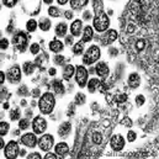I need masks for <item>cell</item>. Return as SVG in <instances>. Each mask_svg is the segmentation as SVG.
<instances>
[{
	"label": "cell",
	"mask_w": 159,
	"mask_h": 159,
	"mask_svg": "<svg viewBox=\"0 0 159 159\" xmlns=\"http://www.w3.org/2000/svg\"><path fill=\"white\" fill-rule=\"evenodd\" d=\"M54 105H55V99H54V95L52 92H44V94L40 98L38 107H40V111L42 114L50 115L54 109Z\"/></svg>",
	"instance_id": "obj_1"
},
{
	"label": "cell",
	"mask_w": 159,
	"mask_h": 159,
	"mask_svg": "<svg viewBox=\"0 0 159 159\" xmlns=\"http://www.w3.org/2000/svg\"><path fill=\"white\" fill-rule=\"evenodd\" d=\"M94 27H95V30L99 31V32H104L107 30V27L110 25V21H109V17L107 15L104 13V11H101V10H98L96 11V15L94 17Z\"/></svg>",
	"instance_id": "obj_2"
},
{
	"label": "cell",
	"mask_w": 159,
	"mask_h": 159,
	"mask_svg": "<svg viewBox=\"0 0 159 159\" xmlns=\"http://www.w3.org/2000/svg\"><path fill=\"white\" fill-rule=\"evenodd\" d=\"M100 55H101L100 48L98 47V46H91L90 48H88V51L85 52V54H84L83 62H84V64L90 65V64H92L94 62L99 61Z\"/></svg>",
	"instance_id": "obj_3"
},
{
	"label": "cell",
	"mask_w": 159,
	"mask_h": 159,
	"mask_svg": "<svg viewBox=\"0 0 159 159\" xmlns=\"http://www.w3.org/2000/svg\"><path fill=\"white\" fill-rule=\"evenodd\" d=\"M75 80L80 88H84L87 85L88 81V70L83 67V65H78L75 70Z\"/></svg>",
	"instance_id": "obj_4"
},
{
	"label": "cell",
	"mask_w": 159,
	"mask_h": 159,
	"mask_svg": "<svg viewBox=\"0 0 159 159\" xmlns=\"http://www.w3.org/2000/svg\"><path fill=\"white\" fill-rule=\"evenodd\" d=\"M14 44L16 46V48L20 51V52H25L26 47H27V37L24 32H17L14 36V40H13Z\"/></svg>",
	"instance_id": "obj_5"
},
{
	"label": "cell",
	"mask_w": 159,
	"mask_h": 159,
	"mask_svg": "<svg viewBox=\"0 0 159 159\" xmlns=\"http://www.w3.org/2000/svg\"><path fill=\"white\" fill-rule=\"evenodd\" d=\"M32 128L36 135H41L46 131V128H47V121L41 116H36L32 122Z\"/></svg>",
	"instance_id": "obj_6"
},
{
	"label": "cell",
	"mask_w": 159,
	"mask_h": 159,
	"mask_svg": "<svg viewBox=\"0 0 159 159\" xmlns=\"http://www.w3.org/2000/svg\"><path fill=\"white\" fill-rule=\"evenodd\" d=\"M53 144H54V138H53L52 135H43L38 139V146L44 152L51 151V148L53 147Z\"/></svg>",
	"instance_id": "obj_7"
},
{
	"label": "cell",
	"mask_w": 159,
	"mask_h": 159,
	"mask_svg": "<svg viewBox=\"0 0 159 159\" xmlns=\"http://www.w3.org/2000/svg\"><path fill=\"white\" fill-rule=\"evenodd\" d=\"M18 154H20V151H18V146L15 141H10L5 146V157L7 159H15Z\"/></svg>",
	"instance_id": "obj_8"
},
{
	"label": "cell",
	"mask_w": 159,
	"mask_h": 159,
	"mask_svg": "<svg viewBox=\"0 0 159 159\" xmlns=\"http://www.w3.org/2000/svg\"><path fill=\"white\" fill-rule=\"evenodd\" d=\"M6 78H7V80L10 81L11 84L18 83L21 80V70H20V68H18L17 65L10 68L7 70V73H6Z\"/></svg>",
	"instance_id": "obj_9"
},
{
	"label": "cell",
	"mask_w": 159,
	"mask_h": 159,
	"mask_svg": "<svg viewBox=\"0 0 159 159\" xmlns=\"http://www.w3.org/2000/svg\"><path fill=\"white\" fill-rule=\"evenodd\" d=\"M110 146L114 151L118 152V151H122L124 147H125V139L121 135H115L111 137V141H110Z\"/></svg>",
	"instance_id": "obj_10"
},
{
	"label": "cell",
	"mask_w": 159,
	"mask_h": 159,
	"mask_svg": "<svg viewBox=\"0 0 159 159\" xmlns=\"http://www.w3.org/2000/svg\"><path fill=\"white\" fill-rule=\"evenodd\" d=\"M21 142L27 146V147H31L33 148L36 144H37V138L33 133H25L22 137H21Z\"/></svg>",
	"instance_id": "obj_11"
},
{
	"label": "cell",
	"mask_w": 159,
	"mask_h": 159,
	"mask_svg": "<svg viewBox=\"0 0 159 159\" xmlns=\"http://www.w3.org/2000/svg\"><path fill=\"white\" fill-rule=\"evenodd\" d=\"M95 72L98 73V75L101 77V78H105L109 75V73H110V69L107 67V64L105 62H99L96 64V67H95Z\"/></svg>",
	"instance_id": "obj_12"
},
{
	"label": "cell",
	"mask_w": 159,
	"mask_h": 159,
	"mask_svg": "<svg viewBox=\"0 0 159 159\" xmlns=\"http://www.w3.org/2000/svg\"><path fill=\"white\" fill-rule=\"evenodd\" d=\"M139 84H141V77H139V74L138 73L129 74V77H128V85L131 88H138Z\"/></svg>",
	"instance_id": "obj_13"
},
{
	"label": "cell",
	"mask_w": 159,
	"mask_h": 159,
	"mask_svg": "<svg viewBox=\"0 0 159 159\" xmlns=\"http://www.w3.org/2000/svg\"><path fill=\"white\" fill-rule=\"evenodd\" d=\"M92 37H94V30H92L91 26H87L85 29L83 31V37H81V42L85 43V42H89L92 40Z\"/></svg>",
	"instance_id": "obj_14"
},
{
	"label": "cell",
	"mask_w": 159,
	"mask_h": 159,
	"mask_svg": "<svg viewBox=\"0 0 159 159\" xmlns=\"http://www.w3.org/2000/svg\"><path fill=\"white\" fill-rule=\"evenodd\" d=\"M81 30H83V22L80 20H75L70 26V32L73 36H80Z\"/></svg>",
	"instance_id": "obj_15"
},
{
	"label": "cell",
	"mask_w": 159,
	"mask_h": 159,
	"mask_svg": "<svg viewBox=\"0 0 159 159\" xmlns=\"http://www.w3.org/2000/svg\"><path fill=\"white\" fill-rule=\"evenodd\" d=\"M68 152H69V147H68L67 143L61 142V143H58L57 146H55V154H57V155L64 157Z\"/></svg>",
	"instance_id": "obj_16"
},
{
	"label": "cell",
	"mask_w": 159,
	"mask_h": 159,
	"mask_svg": "<svg viewBox=\"0 0 159 159\" xmlns=\"http://www.w3.org/2000/svg\"><path fill=\"white\" fill-rule=\"evenodd\" d=\"M74 73H75V67L72 65V64H67L64 67V69H63V78L69 80L74 75Z\"/></svg>",
	"instance_id": "obj_17"
},
{
	"label": "cell",
	"mask_w": 159,
	"mask_h": 159,
	"mask_svg": "<svg viewBox=\"0 0 159 159\" xmlns=\"http://www.w3.org/2000/svg\"><path fill=\"white\" fill-rule=\"evenodd\" d=\"M70 128H72V125H70V122H68V121H67V122H64V124H62L59 126V128H58V135L62 136V137L68 136L70 133Z\"/></svg>",
	"instance_id": "obj_18"
},
{
	"label": "cell",
	"mask_w": 159,
	"mask_h": 159,
	"mask_svg": "<svg viewBox=\"0 0 159 159\" xmlns=\"http://www.w3.org/2000/svg\"><path fill=\"white\" fill-rule=\"evenodd\" d=\"M117 38V31L116 30H110L106 32L105 37H104V44H107V43H112L114 41H116Z\"/></svg>",
	"instance_id": "obj_19"
},
{
	"label": "cell",
	"mask_w": 159,
	"mask_h": 159,
	"mask_svg": "<svg viewBox=\"0 0 159 159\" xmlns=\"http://www.w3.org/2000/svg\"><path fill=\"white\" fill-rule=\"evenodd\" d=\"M63 47H64V44L61 41H58V40H53L50 43V50L52 52H54V53H59L63 50Z\"/></svg>",
	"instance_id": "obj_20"
},
{
	"label": "cell",
	"mask_w": 159,
	"mask_h": 159,
	"mask_svg": "<svg viewBox=\"0 0 159 159\" xmlns=\"http://www.w3.org/2000/svg\"><path fill=\"white\" fill-rule=\"evenodd\" d=\"M67 30H68L67 24L61 22L57 25V27H55V35L58 37H63V36H65V33H67Z\"/></svg>",
	"instance_id": "obj_21"
},
{
	"label": "cell",
	"mask_w": 159,
	"mask_h": 159,
	"mask_svg": "<svg viewBox=\"0 0 159 159\" xmlns=\"http://www.w3.org/2000/svg\"><path fill=\"white\" fill-rule=\"evenodd\" d=\"M100 84H101V81H100L99 79H96V78L90 79V80H89V84H88L89 91H90V92H95V91H96V89L100 87Z\"/></svg>",
	"instance_id": "obj_22"
},
{
	"label": "cell",
	"mask_w": 159,
	"mask_h": 159,
	"mask_svg": "<svg viewBox=\"0 0 159 159\" xmlns=\"http://www.w3.org/2000/svg\"><path fill=\"white\" fill-rule=\"evenodd\" d=\"M53 90H54L55 94H58V95H61V94H63V92H64V85L62 84L61 80L55 79L53 81Z\"/></svg>",
	"instance_id": "obj_23"
},
{
	"label": "cell",
	"mask_w": 159,
	"mask_h": 159,
	"mask_svg": "<svg viewBox=\"0 0 159 159\" xmlns=\"http://www.w3.org/2000/svg\"><path fill=\"white\" fill-rule=\"evenodd\" d=\"M51 25H52V22H51L50 18H47V17H42L40 20V29L42 31H48L51 29Z\"/></svg>",
	"instance_id": "obj_24"
},
{
	"label": "cell",
	"mask_w": 159,
	"mask_h": 159,
	"mask_svg": "<svg viewBox=\"0 0 159 159\" xmlns=\"http://www.w3.org/2000/svg\"><path fill=\"white\" fill-rule=\"evenodd\" d=\"M85 5H88V0H70V6L74 10L84 7Z\"/></svg>",
	"instance_id": "obj_25"
},
{
	"label": "cell",
	"mask_w": 159,
	"mask_h": 159,
	"mask_svg": "<svg viewBox=\"0 0 159 159\" xmlns=\"http://www.w3.org/2000/svg\"><path fill=\"white\" fill-rule=\"evenodd\" d=\"M22 69H24V72H25L26 75H31V74L35 72V64L31 63V62H26V63H24V65H22Z\"/></svg>",
	"instance_id": "obj_26"
},
{
	"label": "cell",
	"mask_w": 159,
	"mask_h": 159,
	"mask_svg": "<svg viewBox=\"0 0 159 159\" xmlns=\"http://www.w3.org/2000/svg\"><path fill=\"white\" fill-rule=\"evenodd\" d=\"M73 52L74 54H77V55H80L84 53V43L83 42H78L74 44V47H73Z\"/></svg>",
	"instance_id": "obj_27"
},
{
	"label": "cell",
	"mask_w": 159,
	"mask_h": 159,
	"mask_svg": "<svg viewBox=\"0 0 159 159\" xmlns=\"http://www.w3.org/2000/svg\"><path fill=\"white\" fill-rule=\"evenodd\" d=\"M48 14L52 17H59L61 16V10L57 6H50L48 7Z\"/></svg>",
	"instance_id": "obj_28"
},
{
	"label": "cell",
	"mask_w": 159,
	"mask_h": 159,
	"mask_svg": "<svg viewBox=\"0 0 159 159\" xmlns=\"http://www.w3.org/2000/svg\"><path fill=\"white\" fill-rule=\"evenodd\" d=\"M26 29H27V31L33 32V31L37 29V22H36V20L31 18V20L27 21V24H26Z\"/></svg>",
	"instance_id": "obj_29"
},
{
	"label": "cell",
	"mask_w": 159,
	"mask_h": 159,
	"mask_svg": "<svg viewBox=\"0 0 159 159\" xmlns=\"http://www.w3.org/2000/svg\"><path fill=\"white\" fill-rule=\"evenodd\" d=\"M9 129H10V126H9L7 122H1L0 124V136H5Z\"/></svg>",
	"instance_id": "obj_30"
},
{
	"label": "cell",
	"mask_w": 159,
	"mask_h": 159,
	"mask_svg": "<svg viewBox=\"0 0 159 159\" xmlns=\"http://www.w3.org/2000/svg\"><path fill=\"white\" fill-rule=\"evenodd\" d=\"M20 116H21V114H20V110H18V109H14V110L10 111V118H11V121L20 120Z\"/></svg>",
	"instance_id": "obj_31"
},
{
	"label": "cell",
	"mask_w": 159,
	"mask_h": 159,
	"mask_svg": "<svg viewBox=\"0 0 159 159\" xmlns=\"http://www.w3.org/2000/svg\"><path fill=\"white\" fill-rule=\"evenodd\" d=\"M92 142L95 144H101L102 143V135L100 132H94L92 133Z\"/></svg>",
	"instance_id": "obj_32"
},
{
	"label": "cell",
	"mask_w": 159,
	"mask_h": 159,
	"mask_svg": "<svg viewBox=\"0 0 159 159\" xmlns=\"http://www.w3.org/2000/svg\"><path fill=\"white\" fill-rule=\"evenodd\" d=\"M30 126V122L27 118H21L20 121H18V128L20 129H27Z\"/></svg>",
	"instance_id": "obj_33"
},
{
	"label": "cell",
	"mask_w": 159,
	"mask_h": 159,
	"mask_svg": "<svg viewBox=\"0 0 159 159\" xmlns=\"http://www.w3.org/2000/svg\"><path fill=\"white\" fill-rule=\"evenodd\" d=\"M85 95L81 94V92H78V94L75 95V104L77 105H83L84 102H85Z\"/></svg>",
	"instance_id": "obj_34"
},
{
	"label": "cell",
	"mask_w": 159,
	"mask_h": 159,
	"mask_svg": "<svg viewBox=\"0 0 159 159\" xmlns=\"http://www.w3.org/2000/svg\"><path fill=\"white\" fill-rule=\"evenodd\" d=\"M144 47H146V41L144 40H137V42H136L137 51H143Z\"/></svg>",
	"instance_id": "obj_35"
},
{
	"label": "cell",
	"mask_w": 159,
	"mask_h": 159,
	"mask_svg": "<svg viewBox=\"0 0 159 159\" xmlns=\"http://www.w3.org/2000/svg\"><path fill=\"white\" fill-rule=\"evenodd\" d=\"M30 51H31L32 54H37V53H38V52L41 51L40 44H38V43H32V44H31V47H30Z\"/></svg>",
	"instance_id": "obj_36"
},
{
	"label": "cell",
	"mask_w": 159,
	"mask_h": 159,
	"mask_svg": "<svg viewBox=\"0 0 159 159\" xmlns=\"http://www.w3.org/2000/svg\"><path fill=\"white\" fill-rule=\"evenodd\" d=\"M17 1H18V0H3V4L5 6H7V7H13V6H15L17 4Z\"/></svg>",
	"instance_id": "obj_37"
},
{
	"label": "cell",
	"mask_w": 159,
	"mask_h": 159,
	"mask_svg": "<svg viewBox=\"0 0 159 159\" xmlns=\"http://www.w3.org/2000/svg\"><path fill=\"white\" fill-rule=\"evenodd\" d=\"M144 101H146V99H144L143 95H138V96L136 98V105H137V106H142V105L144 104Z\"/></svg>",
	"instance_id": "obj_38"
},
{
	"label": "cell",
	"mask_w": 159,
	"mask_h": 159,
	"mask_svg": "<svg viewBox=\"0 0 159 159\" xmlns=\"http://www.w3.org/2000/svg\"><path fill=\"white\" fill-rule=\"evenodd\" d=\"M17 94L18 95H29V90H27V87L26 85H22L20 89H18V91H17Z\"/></svg>",
	"instance_id": "obj_39"
},
{
	"label": "cell",
	"mask_w": 159,
	"mask_h": 159,
	"mask_svg": "<svg viewBox=\"0 0 159 159\" xmlns=\"http://www.w3.org/2000/svg\"><path fill=\"white\" fill-rule=\"evenodd\" d=\"M136 138H137L136 132H133V131H128V133H127V139H128V141L129 142H133Z\"/></svg>",
	"instance_id": "obj_40"
},
{
	"label": "cell",
	"mask_w": 159,
	"mask_h": 159,
	"mask_svg": "<svg viewBox=\"0 0 159 159\" xmlns=\"http://www.w3.org/2000/svg\"><path fill=\"white\" fill-rule=\"evenodd\" d=\"M7 47H9V40L7 38H1V41H0V48L6 50Z\"/></svg>",
	"instance_id": "obj_41"
},
{
	"label": "cell",
	"mask_w": 159,
	"mask_h": 159,
	"mask_svg": "<svg viewBox=\"0 0 159 159\" xmlns=\"http://www.w3.org/2000/svg\"><path fill=\"white\" fill-rule=\"evenodd\" d=\"M54 63L58 64V65L63 64L64 63V57H63V55H55V57H54Z\"/></svg>",
	"instance_id": "obj_42"
},
{
	"label": "cell",
	"mask_w": 159,
	"mask_h": 159,
	"mask_svg": "<svg viewBox=\"0 0 159 159\" xmlns=\"http://www.w3.org/2000/svg\"><path fill=\"white\" fill-rule=\"evenodd\" d=\"M127 100V95L126 94H121L118 96H116V101L117 102H125Z\"/></svg>",
	"instance_id": "obj_43"
},
{
	"label": "cell",
	"mask_w": 159,
	"mask_h": 159,
	"mask_svg": "<svg viewBox=\"0 0 159 159\" xmlns=\"http://www.w3.org/2000/svg\"><path fill=\"white\" fill-rule=\"evenodd\" d=\"M122 124L124 126H127V127H129V126H132V121H131V118H128V117H125L124 120H122Z\"/></svg>",
	"instance_id": "obj_44"
},
{
	"label": "cell",
	"mask_w": 159,
	"mask_h": 159,
	"mask_svg": "<svg viewBox=\"0 0 159 159\" xmlns=\"http://www.w3.org/2000/svg\"><path fill=\"white\" fill-rule=\"evenodd\" d=\"M27 158L29 159H41V154L40 153H31L27 155Z\"/></svg>",
	"instance_id": "obj_45"
},
{
	"label": "cell",
	"mask_w": 159,
	"mask_h": 159,
	"mask_svg": "<svg viewBox=\"0 0 159 159\" xmlns=\"http://www.w3.org/2000/svg\"><path fill=\"white\" fill-rule=\"evenodd\" d=\"M73 36H67V37H65V44H67V46H72L73 44Z\"/></svg>",
	"instance_id": "obj_46"
},
{
	"label": "cell",
	"mask_w": 159,
	"mask_h": 159,
	"mask_svg": "<svg viewBox=\"0 0 159 159\" xmlns=\"http://www.w3.org/2000/svg\"><path fill=\"white\" fill-rule=\"evenodd\" d=\"M64 15H65V18H68V20L73 18V13H72L70 10H67V11L64 13Z\"/></svg>",
	"instance_id": "obj_47"
},
{
	"label": "cell",
	"mask_w": 159,
	"mask_h": 159,
	"mask_svg": "<svg viewBox=\"0 0 159 159\" xmlns=\"http://www.w3.org/2000/svg\"><path fill=\"white\" fill-rule=\"evenodd\" d=\"M44 158L46 159H55L57 158V154H53V153H47L44 155Z\"/></svg>",
	"instance_id": "obj_48"
},
{
	"label": "cell",
	"mask_w": 159,
	"mask_h": 159,
	"mask_svg": "<svg viewBox=\"0 0 159 159\" xmlns=\"http://www.w3.org/2000/svg\"><path fill=\"white\" fill-rule=\"evenodd\" d=\"M109 53H110L111 55H114V57H115V55H117V54H118V51H117V48H111V50L109 51Z\"/></svg>",
	"instance_id": "obj_49"
},
{
	"label": "cell",
	"mask_w": 159,
	"mask_h": 159,
	"mask_svg": "<svg viewBox=\"0 0 159 159\" xmlns=\"http://www.w3.org/2000/svg\"><path fill=\"white\" fill-rule=\"evenodd\" d=\"M5 77H6V74H4L3 72H0V84H3L5 81Z\"/></svg>",
	"instance_id": "obj_50"
},
{
	"label": "cell",
	"mask_w": 159,
	"mask_h": 159,
	"mask_svg": "<svg viewBox=\"0 0 159 159\" xmlns=\"http://www.w3.org/2000/svg\"><path fill=\"white\" fill-rule=\"evenodd\" d=\"M83 17H84V20H88V18H90L91 17V15H90V13L89 11H85L83 14Z\"/></svg>",
	"instance_id": "obj_51"
},
{
	"label": "cell",
	"mask_w": 159,
	"mask_h": 159,
	"mask_svg": "<svg viewBox=\"0 0 159 159\" xmlns=\"http://www.w3.org/2000/svg\"><path fill=\"white\" fill-rule=\"evenodd\" d=\"M48 73H50V75H55V73H57V70H55L54 68H51V69L48 70Z\"/></svg>",
	"instance_id": "obj_52"
},
{
	"label": "cell",
	"mask_w": 159,
	"mask_h": 159,
	"mask_svg": "<svg viewBox=\"0 0 159 159\" xmlns=\"http://www.w3.org/2000/svg\"><path fill=\"white\" fill-rule=\"evenodd\" d=\"M32 95H33V96H38V95H40V90H38V89H35V90L32 91Z\"/></svg>",
	"instance_id": "obj_53"
},
{
	"label": "cell",
	"mask_w": 159,
	"mask_h": 159,
	"mask_svg": "<svg viewBox=\"0 0 159 159\" xmlns=\"http://www.w3.org/2000/svg\"><path fill=\"white\" fill-rule=\"evenodd\" d=\"M68 1H69V0H58V4L59 5H65Z\"/></svg>",
	"instance_id": "obj_54"
},
{
	"label": "cell",
	"mask_w": 159,
	"mask_h": 159,
	"mask_svg": "<svg viewBox=\"0 0 159 159\" xmlns=\"http://www.w3.org/2000/svg\"><path fill=\"white\" fill-rule=\"evenodd\" d=\"M4 139H1V138H0V148H4Z\"/></svg>",
	"instance_id": "obj_55"
},
{
	"label": "cell",
	"mask_w": 159,
	"mask_h": 159,
	"mask_svg": "<svg viewBox=\"0 0 159 159\" xmlns=\"http://www.w3.org/2000/svg\"><path fill=\"white\" fill-rule=\"evenodd\" d=\"M46 4H52V0H43Z\"/></svg>",
	"instance_id": "obj_56"
},
{
	"label": "cell",
	"mask_w": 159,
	"mask_h": 159,
	"mask_svg": "<svg viewBox=\"0 0 159 159\" xmlns=\"http://www.w3.org/2000/svg\"><path fill=\"white\" fill-rule=\"evenodd\" d=\"M4 109H9V104H7V102H5V104H4Z\"/></svg>",
	"instance_id": "obj_57"
},
{
	"label": "cell",
	"mask_w": 159,
	"mask_h": 159,
	"mask_svg": "<svg viewBox=\"0 0 159 159\" xmlns=\"http://www.w3.org/2000/svg\"><path fill=\"white\" fill-rule=\"evenodd\" d=\"M21 105H22V106H26V101H25V100L21 101Z\"/></svg>",
	"instance_id": "obj_58"
}]
</instances>
